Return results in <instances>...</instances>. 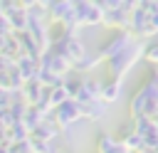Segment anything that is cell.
Instances as JSON below:
<instances>
[{"instance_id": "6", "label": "cell", "mask_w": 158, "mask_h": 153, "mask_svg": "<svg viewBox=\"0 0 158 153\" xmlns=\"http://www.w3.org/2000/svg\"><path fill=\"white\" fill-rule=\"evenodd\" d=\"M153 121H156V128H158V118H153Z\"/></svg>"}, {"instance_id": "4", "label": "cell", "mask_w": 158, "mask_h": 153, "mask_svg": "<svg viewBox=\"0 0 158 153\" xmlns=\"http://www.w3.org/2000/svg\"><path fill=\"white\" fill-rule=\"evenodd\" d=\"M121 91H123L121 81H111V84H106V86L101 89V94H104L106 101H118V99H121Z\"/></svg>"}, {"instance_id": "1", "label": "cell", "mask_w": 158, "mask_h": 153, "mask_svg": "<svg viewBox=\"0 0 158 153\" xmlns=\"http://www.w3.org/2000/svg\"><path fill=\"white\" fill-rule=\"evenodd\" d=\"M143 47L146 44H131V47H126L123 52H118L116 57H111L109 59V64H111V74L118 79V76H123L141 57H143Z\"/></svg>"}, {"instance_id": "2", "label": "cell", "mask_w": 158, "mask_h": 153, "mask_svg": "<svg viewBox=\"0 0 158 153\" xmlns=\"http://www.w3.org/2000/svg\"><path fill=\"white\" fill-rule=\"evenodd\" d=\"M131 30L138 32V37H156L158 30L151 25V15L146 10H141V2H138V10L131 15Z\"/></svg>"}, {"instance_id": "3", "label": "cell", "mask_w": 158, "mask_h": 153, "mask_svg": "<svg viewBox=\"0 0 158 153\" xmlns=\"http://www.w3.org/2000/svg\"><path fill=\"white\" fill-rule=\"evenodd\" d=\"M131 44H133L131 32H128V30H121V32H116V35H114V39L101 49V57H109V59H111V57H116L118 52H123L126 47H131Z\"/></svg>"}, {"instance_id": "5", "label": "cell", "mask_w": 158, "mask_h": 153, "mask_svg": "<svg viewBox=\"0 0 158 153\" xmlns=\"http://www.w3.org/2000/svg\"><path fill=\"white\" fill-rule=\"evenodd\" d=\"M143 57H146L153 67H158V37L148 39V44L143 47Z\"/></svg>"}]
</instances>
